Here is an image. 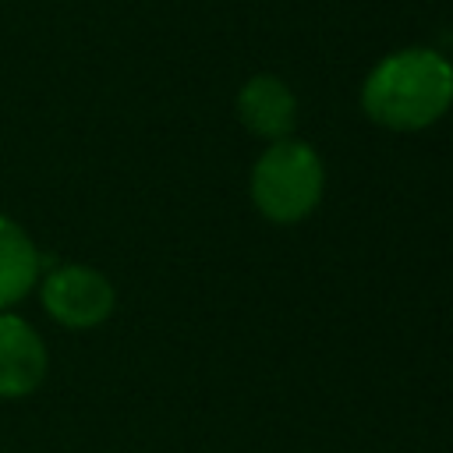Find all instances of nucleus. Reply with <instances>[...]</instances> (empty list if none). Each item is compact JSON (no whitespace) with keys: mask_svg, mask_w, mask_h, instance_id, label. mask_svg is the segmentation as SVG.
I'll list each match as a JSON object with an SVG mask.
<instances>
[{"mask_svg":"<svg viewBox=\"0 0 453 453\" xmlns=\"http://www.w3.org/2000/svg\"><path fill=\"white\" fill-rule=\"evenodd\" d=\"M453 106V64L432 46H403L382 57L365 85L361 110L386 131H425Z\"/></svg>","mask_w":453,"mask_h":453,"instance_id":"f257e3e1","label":"nucleus"},{"mask_svg":"<svg viewBox=\"0 0 453 453\" xmlns=\"http://www.w3.org/2000/svg\"><path fill=\"white\" fill-rule=\"evenodd\" d=\"M326 191L322 156L301 138H280L262 149L251 166L248 195L269 223H301L311 216Z\"/></svg>","mask_w":453,"mask_h":453,"instance_id":"f03ea898","label":"nucleus"},{"mask_svg":"<svg viewBox=\"0 0 453 453\" xmlns=\"http://www.w3.org/2000/svg\"><path fill=\"white\" fill-rule=\"evenodd\" d=\"M42 311L64 329H96L117 308V290L106 273L85 262H64L39 276Z\"/></svg>","mask_w":453,"mask_h":453,"instance_id":"7ed1b4c3","label":"nucleus"},{"mask_svg":"<svg viewBox=\"0 0 453 453\" xmlns=\"http://www.w3.org/2000/svg\"><path fill=\"white\" fill-rule=\"evenodd\" d=\"M50 350L39 329L14 311H0V400L32 396L42 386Z\"/></svg>","mask_w":453,"mask_h":453,"instance_id":"20e7f679","label":"nucleus"},{"mask_svg":"<svg viewBox=\"0 0 453 453\" xmlns=\"http://www.w3.org/2000/svg\"><path fill=\"white\" fill-rule=\"evenodd\" d=\"M234 106H237V120L255 138L280 142V138H290L297 127V96L276 74H251L237 88Z\"/></svg>","mask_w":453,"mask_h":453,"instance_id":"39448f33","label":"nucleus"},{"mask_svg":"<svg viewBox=\"0 0 453 453\" xmlns=\"http://www.w3.org/2000/svg\"><path fill=\"white\" fill-rule=\"evenodd\" d=\"M42 276V255L28 230L0 212V311L25 301Z\"/></svg>","mask_w":453,"mask_h":453,"instance_id":"423d86ee","label":"nucleus"}]
</instances>
